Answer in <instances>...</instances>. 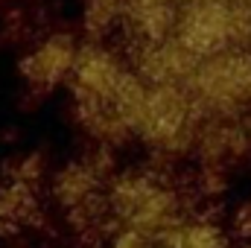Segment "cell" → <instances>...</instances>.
<instances>
[{
  "instance_id": "obj_1",
  "label": "cell",
  "mask_w": 251,
  "mask_h": 248,
  "mask_svg": "<svg viewBox=\"0 0 251 248\" xmlns=\"http://www.w3.org/2000/svg\"><path fill=\"white\" fill-rule=\"evenodd\" d=\"M193 102L207 108H234L251 99V47H231L201 59L187 82Z\"/></svg>"
},
{
  "instance_id": "obj_10",
  "label": "cell",
  "mask_w": 251,
  "mask_h": 248,
  "mask_svg": "<svg viewBox=\"0 0 251 248\" xmlns=\"http://www.w3.org/2000/svg\"><path fill=\"white\" fill-rule=\"evenodd\" d=\"M249 6H251V3H249Z\"/></svg>"
},
{
  "instance_id": "obj_6",
  "label": "cell",
  "mask_w": 251,
  "mask_h": 248,
  "mask_svg": "<svg viewBox=\"0 0 251 248\" xmlns=\"http://www.w3.org/2000/svg\"><path fill=\"white\" fill-rule=\"evenodd\" d=\"M131 67L149 82V85H187L199 67V56L173 35L164 41H143V44H126L123 47Z\"/></svg>"
},
{
  "instance_id": "obj_9",
  "label": "cell",
  "mask_w": 251,
  "mask_h": 248,
  "mask_svg": "<svg viewBox=\"0 0 251 248\" xmlns=\"http://www.w3.org/2000/svg\"><path fill=\"white\" fill-rule=\"evenodd\" d=\"M111 248H146V231H137V228H123Z\"/></svg>"
},
{
  "instance_id": "obj_5",
  "label": "cell",
  "mask_w": 251,
  "mask_h": 248,
  "mask_svg": "<svg viewBox=\"0 0 251 248\" xmlns=\"http://www.w3.org/2000/svg\"><path fill=\"white\" fill-rule=\"evenodd\" d=\"M82 38L73 29H50L35 38L18 62V76L29 94L47 97L50 91L67 85L79 56Z\"/></svg>"
},
{
  "instance_id": "obj_3",
  "label": "cell",
  "mask_w": 251,
  "mask_h": 248,
  "mask_svg": "<svg viewBox=\"0 0 251 248\" xmlns=\"http://www.w3.org/2000/svg\"><path fill=\"white\" fill-rule=\"evenodd\" d=\"M190 117L193 97L187 85H149L143 111L134 125V137L164 152L181 149L190 137Z\"/></svg>"
},
{
  "instance_id": "obj_8",
  "label": "cell",
  "mask_w": 251,
  "mask_h": 248,
  "mask_svg": "<svg viewBox=\"0 0 251 248\" xmlns=\"http://www.w3.org/2000/svg\"><path fill=\"white\" fill-rule=\"evenodd\" d=\"M128 15V0H79V29L82 38L108 41L120 35Z\"/></svg>"
},
{
  "instance_id": "obj_4",
  "label": "cell",
  "mask_w": 251,
  "mask_h": 248,
  "mask_svg": "<svg viewBox=\"0 0 251 248\" xmlns=\"http://www.w3.org/2000/svg\"><path fill=\"white\" fill-rule=\"evenodd\" d=\"M176 38L199 59L237 47V0H181Z\"/></svg>"
},
{
  "instance_id": "obj_2",
  "label": "cell",
  "mask_w": 251,
  "mask_h": 248,
  "mask_svg": "<svg viewBox=\"0 0 251 248\" xmlns=\"http://www.w3.org/2000/svg\"><path fill=\"white\" fill-rule=\"evenodd\" d=\"M131 70V62L123 47H111L108 41L82 38L73 73L67 79L73 102H102L111 105L123 79ZM114 108V105H111Z\"/></svg>"
},
{
  "instance_id": "obj_7",
  "label": "cell",
  "mask_w": 251,
  "mask_h": 248,
  "mask_svg": "<svg viewBox=\"0 0 251 248\" xmlns=\"http://www.w3.org/2000/svg\"><path fill=\"white\" fill-rule=\"evenodd\" d=\"M181 0H128V15L123 24V47L143 41H164L176 35Z\"/></svg>"
}]
</instances>
